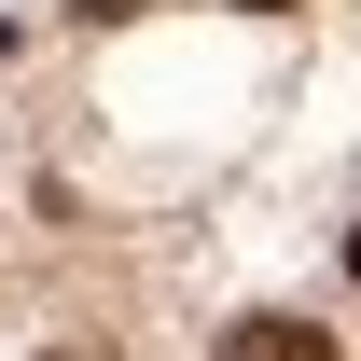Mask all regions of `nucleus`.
Returning a JSON list of instances; mask_svg holds the SVG:
<instances>
[{"mask_svg":"<svg viewBox=\"0 0 361 361\" xmlns=\"http://www.w3.org/2000/svg\"><path fill=\"white\" fill-rule=\"evenodd\" d=\"M223 361H334V334H319V319H292V306H250L223 334Z\"/></svg>","mask_w":361,"mask_h":361,"instance_id":"f257e3e1","label":"nucleus"},{"mask_svg":"<svg viewBox=\"0 0 361 361\" xmlns=\"http://www.w3.org/2000/svg\"><path fill=\"white\" fill-rule=\"evenodd\" d=\"M42 361H126V348H111V334H70V348H42Z\"/></svg>","mask_w":361,"mask_h":361,"instance_id":"f03ea898","label":"nucleus"},{"mask_svg":"<svg viewBox=\"0 0 361 361\" xmlns=\"http://www.w3.org/2000/svg\"><path fill=\"white\" fill-rule=\"evenodd\" d=\"M84 14H139V0H84Z\"/></svg>","mask_w":361,"mask_h":361,"instance_id":"7ed1b4c3","label":"nucleus"},{"mask_svg":"<svg viewBox=\"0 0 361 361\" xmlns=\"http://www.w3.org/2000/svg\"><path fill=\"white\" fill-rule=\"evenodd\" d=\"M348 278H361V236H348Z\"/></svg>","mask_w":361,"mask_h":361,"instance_id":"20e7f679","label":"nucleus"},{"mask_svg":"<svg viewBox=\"0 0 361 361\" xmlns=\"http://www.w3.org/2000/svg\"><path fill=\"white\" fill-rule=\"evenodd\" d=\"M250 14H278V0H250Z\"/></svg>","mask_w":361,"mask_h":361,"instance_id":"39448f33","label":"nucleus"}]
</instances>
